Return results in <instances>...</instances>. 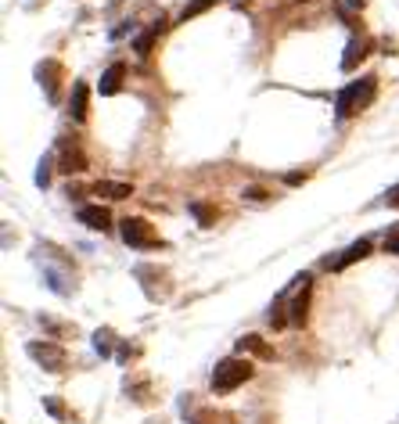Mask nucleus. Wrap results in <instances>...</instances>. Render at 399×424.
Returning <instances> with one entry per match:
<instances>
[{"mask_svg":"<svg viewBox=\"0 0 399 424\" xmlns=\"http://www.w3.org/2000/svg\"><path fill=\"white\" fill-rule=\"evenodd\" d=\"M374 94H377V76H360V79L345 83V87L339 90V97H334V115L349 119L356 112H364L374 101Z\"/></svg>","mask_w":399,"mask_h":424,"instance_id":"nucleus-1","label":"nucleus"},{"mask_svg":"<svg viewBox=\"0 0 399 424\" xmlns=\"http://www.w3.org/2000/svg\"><path fill=\"white\" fill-rule=\"evenodd\" d=\"M26 352H29V356H33L44 370H51V374H61V370H65V364H69L65 349L54 345V342H29V345H26Z\"/></svg>","mask_w":399,"mask_h":424,"instance_id":"nucleus-4","label":"nucleus"},{"mask_svg":"<svg viewBox=\"0 0 399 424\" xmlns=\"http://www.w3.org/2000/svg\"><path fill=\"white\" fill-rule=\"evenodd\" d=\"M367 54H370V40H367V36H352V40H349V47H345V54H342V69L352 72Z\"/></svg>","mask_w":399,"mask_h":424,"instance_id":"nucleus-9","label":"nucleus"},{"mask_svg":"<svg viewBox=\"0 0 399 424\" xmlns=\"http://www.w3.org/2000/svg\"><path fill=\"white\" fill-rule=\"evenodd\" d=\"M367 256H370V241H367V238H360V241H352V245L345 248V256H342V259H334V270H345L349 263L367 259Z\"/></svg>","mask_w":399,"mask_h":424,"instance_id":"nucleus-14","label":"nucleus"},{"mask_svg":"<svg viewBox=\"0 0 399 424\" xmlns=\"http://www.w3.org/2000/svg\"><path fill=\"white\" fill-rule=\"evenodd\" d=\"M209 8H216V0H191V4L180 11V22H191V18H198V15L209 11Z\"/></svg>","mask_w":399,"mask_h":424,"instance_id":"nucleus-16","label":"nucleus"},{"mask_svg":"<svg viewBox=\"0 0 399 424\" xmlns=\"http://www.w3.org/2000/svg\"><path fill=\"white\" fill-rule=\"evenodd\" d=\"M345 4H349V8H364V0H345Z\"/></svg>","mask_w":399,"mask_h":424,"instance_id":"nucleus-27","label":"nucleus"},{"mask_svg":"<svg viewBox=\"0 0 399 424\" xmlns=\"http://www.w3.org/2000/svg\"><path fill=\"white\" fill-rule=\"evenodd\" d=\"M191 212H195V220H198L202 227H213V223H216V209L205 205V202H191Z\"/></svg>","mask_w":399,"mask_h":424,"instance_id":"nucleus-17","label":"nucleus"},{"mask_svg":"<svg viewBox=\"0 0 399 424\" xmlns=\"http://www.w3.org/2000/svg\"><path fill=\"white\" fill-rule=\"evenodd\" d=\"M119 234H122V241L130 245V248H162V238L155 234V227L144 220V216H126L122 223H119Z\"/></svg>","mask_w":399,"mask_h":424,"instance_id":"nucleus-3","label":"nucleus"},{"mask_svg":"<svg viewBox=\"0 0 399 424\" xmlns=\"http://www.w3.org/2000/svg\"><path fill=\"white\" fill-rule=\"evenodd\" d=\"M245 198H248V202H266L270 195H266L263 187H248V190H245Z\"/></svg>","mask_w":399,"mask_h":424,"instance_id":"nucleus-23","label":"nucleus"},{"mask_svg":"<svg viewBox=\"0 0 399 424\" xmlns=\"http://www.w3.org/2000/svg\"><path fill=\"white\" fill-rule=\"evenodd\" d=\"M112 338H115V334H112L108 327L94 334V345H97V352H101V356H112Z\"/></svg>","mask_w":399,"mask_h":424,"instance_id":"nucleus-19","label":"nucleus"},{"mask_svg":"<svg viewBox=\"0 0 399 424\" xmlns=\"http://www.w3.org/2000/svg\"><path fill=\"white\" fill-rule=\"evenodd\" d=\"M94 195L97 198H108V202H122V198L133 195V187L130 184H119V180H97L94 184Z\"/></svg>","mask_w":399,"mask_h":424,"instance_id":"nucleus-11","label":"nucleus"},{"mask_svg":"<svg viewBox=\"0 0 399 424\" xmlns=\"http://www.w3.org/2000/svg\"><path fill=\"white\" fill-rule=\"evenodd\" d=\"M385 252H392V256H399V227H396V230H389V234H385Z\"/></svg>","mask_w":399,"mask_h":424,"instance_id":"nucleus-22","label":"nucleus"},{"mask_svg":"<svg viewBox=\"0 0 399 424\" xmlns=\"http://www.w3.org/2000/svg\"><path fill=\"white\" fill-rule=\"evenodd\" d=\"M79 223L83 227H90V230H108L112 227V216H108V209L104 205H79Z\"/></svg>","mask_w":399,"mask_h":424,"instance_id":"nucleus-8","label":"nucleus"},{"mask_svg":"<svg viewBox=\"0 0 399 424\" xmlns=\"http://www.w3.org/2000/svg\"><path fill=\"white\" fill-rule=\"evenodd\" d=\"M252 374H256V367H252L248 359H241V356H227V359H220L216 370H213V392H220V396L234 392V389L245 385Z\"/></svg>","mask_w":399,"mask_h":424,"instance_id":"nucleus-2","label":"nucleus"},{"mask_svg":"<svg viewBox=\"0 0 399 424\" xmlns=\"http://www.w3.org/2000/svg\"><path fill=\"white\" fill-rule=\"evenodd\" d=\"M36 79H40V87L47 90V97H51V101H58V87H61V65H58L54 58L40 61V65H36Z\"/></svg>","mask_w":399,"mask_h":424,"instance_id":"nucleus-6","label":"nucleus"},{"mask_svg":"<svg viewBox=\"0 0 399 424\" xmlns=\"http://www.w3.org/2000/svg\"><path fill=\"white\" fill-rule=\"evenodd\" d=\"M69 112L76 122H87V112H90V87L87 83H72V97H69Z\"/></svg>","mask_w":399,"mask_h":424,"instance_id":"nucleus-7","label":"nucleus"},{"mask_svg":"<svg viewBox=\"0 0 399 424\" xmlns=\"http://www.w3.org/2000/svg\"><path fill=\"white\" fill-rule=\"evenodd\" d=\"M385 205H392V209H399V184L389 190V195H385Z\"/></svg>","mask_w":399,"mask_h":424,"instance_id":"nucleus-25","label":"nucleus"},{"mask_svg":"<svg viewBox=\"0 0 399 424\" xmlns=\"http://www.w3.org/2000/svg\"><path fill=\"white\" fill-rule=\"evenodd\" d=\"M191 424H234V417H230V414H216V410H202Z\"/></svg>","mask_w":399,"mask_h":424,"instance_id":"nucleus-18","label":"nucleus"},{"mask_svg":"<svg viewBox=\"0 0 399 424\" xmlns=\"http://www.w3.org/2000/svg\"><path fill=\"white\" fill-rule=\"evenodd\" d=\"M238 352H241V356L252 352V356H259V359H270V356H274V349H270L259 334H245V338H238Z\"/></svg>","mask_w":399,"mask_h":424,"instance_id":"nucleus-13","label":"nucleus"},{"mask_svg":"<svg viewBox=\"0 0 399 424\" xmlns=\"http://www.w3.org/2000/svg\"><path fill=\"white\" fill-rule=\"evenodd\" d=\"M40 324H44L51 334H76V327H69V324H58V320H51V316H40Z\"/></svg>","mask_w":399,"mask_h":424,"instance_id":"nucleus-20","label":"nucleus"},{"mask_svg":"<svg viewBox=\"0 0 399 424\" xmlns=\"http://www.w3.org/2000/svg\"><path fill=\"white\" fill-rule=\"evenodd\" d=\"M58 169H61V173H83V169H87V155H83L79 147H69V144H61V158H58Z\"/></svg>","mask_w":399,"mask_h":424,"instance_id":"nucleus-12","label":"nucleus"},{"mask_svg":"<svg viewBox=\"0 0 399 424\" xmlns=\"http://www.w3.org/2000/svg\"><path fill=\"white\" fill-rule=\"evenodd\" d=\"M306 306H309V281H306V288H302V295H299V299L291 302L288 320H291V324H306Z\"/></svg>","mask_w":399,"mask_h":424,"instance_id":"nucleus-15","label":"nucleus"},{"mask_svg":"<svg viewBox=\"0 0 399 424\" xmlns=\"http://www.w3.org/2000/svg\"><path fill=\"white\" fill-rule=\"evenodd\" d=\"M44 407H47V410H51L54 417H65V407H61L58 399H44Z\"/></svg>","mask_w":399,"mask_h":424,"instance_id":"nucleus-24","label":"nucleus"},{"mask_svg":"<svg viewBox=\"0 0 399 424\" xmlns=\"http://www.w3.org/2000/svg\"><path fill=\"white\" fill-rule=\"evenodd\" d=\"M133 273L140 277V284H144V295H148L152 302H158V299H170V273H165V270H158V266H148V263H140Z\"/></svg>","mask_w":399,"mask_h":424,"instance_id":"nucleus-5","label":"nucleus"},{"mask_svg":"<svg viewBox=\"0 0 399 424\" xmlns=\"http://www.w3.org/2000/svg\"><path fill=\"white\" fill-rule=\"evenodd\" d=\"M51 165H54V158H44V162H40V169H36V187H47V184H51Z\"/></svg>","mask_w":399,"mask_h":424,"instance_id":"nucleus-21","label":"nucleus"},{"mask_svg":"<svg viewBox=\"0 0 399 424\" xmlns=\"http://www.w3.org/2000/svg\"><path fill=\"white\" fill-rule=\"evenodd\" d=\"M306 177H309V173H288V177H284V180H288V184H302V180H306Z\"/></svg>","mask_w":399,"mask_h":424,"instance_id":"nucleus-26","label":"nucleus"},{"mask_svg":"<svg viewBox=\"0 0 399 424\" xmlns=\"http://www.w3.org/2000/svg\"><path fill=\"white\" fill-rule=\"evenodd\" d=\"M122 79H126V65H122V61H115V65H108V69L101 72L97 90H101L104 97H112V94H119V90H122Z\"/></svg>","mask_w":399,"mask_h":424,"instance_id":"nucleus-10","label":"nucleus"}]
</instances>
